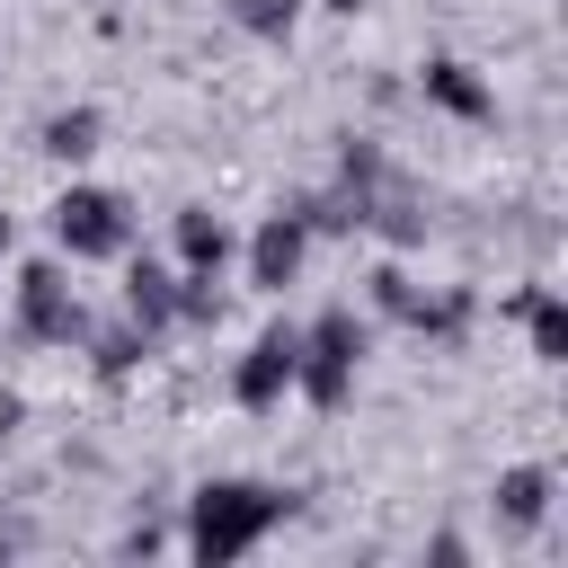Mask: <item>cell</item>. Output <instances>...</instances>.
Here are the masks:
<instances>
[{"label":"cell","instance_id":"5b68a950","mask_svg":"<svg viewBox=\"0 0 568 568\" xmlns=\"http://www.w3.org/2000/svg\"><path fill=\"white\" fill-rule=\"evenodd\" d=\"M18 311H27V328H36V337H80V302H71V284H62L53 266H27Z\"/></svg>","mask_w":568,"mask_h":568},{"label":"cell","instance_id":"52a82bcc","mask_svg":"<svg viewBox=\"0 0 568 568\" xmlns=\"http://www.w3.org/2000/svg\"><path fill=\"white\" fill-rule=\"evenodd\" d=\"M178 257H186V275H213L231 257V231L213 213H178Z\"/></svg>","mask_w":568,"mask_h":568},{"label":"cell","instance_id":"7c38bea8","mask_svg":"<svg viewBox=\"0 0 568 568\" xmlns=\"http://www.w3.org/2000/svg\"><path fill=\"white\" fill-rule=\"evenodd\" d=\"M293 9H302V0H240V27H248V36H284Z\"/></svg>","mask_w":568,"mask_h":568},{"label":"cell","instance_id":"9a60e30c","mask_svg":"<svg viewBox=\"0 0 568 568\" xmlns=\"http://www.w3.org/2000/svg\"><path fill=\"white\" fill-rule=\"evenodd\" d=\"M328 9H355V0H328Z\"/></svg>","mask_w":568,"mask_h":568},{"label":"cell","instance_id":"8992f818","mask_svg":"<svg viewBox=\"0 0 568 568\" xmlns=\"http://www.w3.org/2000/svg\"><path fill=\"white\" fill-rule=\"evenodd\" d=\"M293 266H302V222L275 213V222L257 231V248H248V275H257V284H293Z\"/></svg>","mask_w":568,"mask_h":568},{"label":"cell","instance_id":"277c9868","mask_svg":"<svg viewBox=\"0 0 568 568\" xmlns=\"http://www.w3.org/2000/svg\"><path fill=\"white\" fill-rule=\"evenodd\" d=\"M293 364H302V328H266V337L248 346V364H240V399H248V408H275L284 382H293Z\"/></svg>","mask_w":568,"mask_h":568},{"label":"cell","instance_id":"30bf717a","mask_svg":"<svg viewBox=\"0 0 568 568\" xmlns=\"http://www.w3.org/2000/svg\"><path fill=\"white\" fill-rule=\"evenodd\" d=\"M169 302H178V293H169V275L142 257V266L124 275V311H133V320H169Z\"/></svg>","mask_w":568,"mask_h":568},{"label":"cell","instance_id":"8fae6325","mask_svg":"<svg viewBox=\"0 0 568 568\" xmlns=\"http://www.w3.org/2000/svg\"><path fill=\"white\" fill-rule=\"evenodd\" d=\"M541 497H550V479H541V470H506V479H497V506H506L515 524H532V515H541Z\"/></svg>","mask_w":568,"mask_h":568},{"label":"cell","instance_id":"5bb4252c","mask_svg":"<svg viewBox=\"0 0 568 568\" xmlns=\"http://www.w3.org/2000/svg\"><path fill=\"white\" fill-rule=\"evenodd\" d=\"M0 248H9V213H0Z\"/></svg>","mask_w":568,"mask_h":568},{"label":"cell","instance_id":"6da1fadb","mask_svg":"<svg viewBox=\"0 0 568 568\" xmlns=\"http://www.w3.org/2000/svg\"><path fill=\"white\" fill-rule=\"evenodd\" d=\"M284 515V497L275 488H248V479H213L204 497H195V550L204 559H240L266 524Z\"/></svg>","mask_w":568,"mask_h":568},{"label":"cell","instance_id":"3957f363","mask_svg":"<svg viewBox=\"0 0 568 568\" xmlns=\"http://www.w3.org/2000/svg\"><path fill=\"white\" fill-rule=\"evenodd\" d=\"M53 231H62L71 257H115V248H124V204L98 195V186H71V195L53 204Z\"/></svg>","mask_w":568,"mask_h":568},{"label":"cell","instance_id":"9c48e42d","mask_svg":"<svg viewBox=\"0 0 568 568\" xmlns=\"http://www.w3.org/2000/svg\"><path fill=\"white\" fill-rule=\"evenodd\" d=\"M44 151H53V160H89V151H98V115H89V106L53 115V124H44Z\"/></svg>","mask_w":568,"mask_h":568},{"label":"cell","instance_id":"7a4b0ae2","mask_svg":"<svg viewBox=\"0 0 568 568\" xmlns=\"http://www.w3.org/2000/svg\"><path fill=\"white\" fill-rule=\"evenodd\" d=\"M355 355H364V328H355L346 311H328V320L302 337V364H293V382H302L320 408H337V399H346V382H355Z\"/></svg>","mask_w":568,"mask_h":568},{"label":"cell","instance_id":"4fadbf2b","mask_svg":"<svg viewBox=\"0 0 568 568\" xmlns=\"http://www.w3.org/2000/svg\"><path fill=\"white\" fill-rule=\"evenodd\" d=\"M532 346H541V355H559V346H568V320H559V302H532Z\"/></svg>","mask_w":568,"mask_h":568},{"label":"cell","instance_id":"ba28073f","mask_svg":"<svg viewBox=\"0 0 568 568\" xmlns=\"http://www.w3.org/2000/svg\"><path fill=\"white\" fill-rule=\"evenodd\" d=\"M426 89H435V98H444L453 115H488V89H479V80H470L462 62H435V71H426Z\"/></svg>","mask_w":568,"mask_h":568}]
</instances>
